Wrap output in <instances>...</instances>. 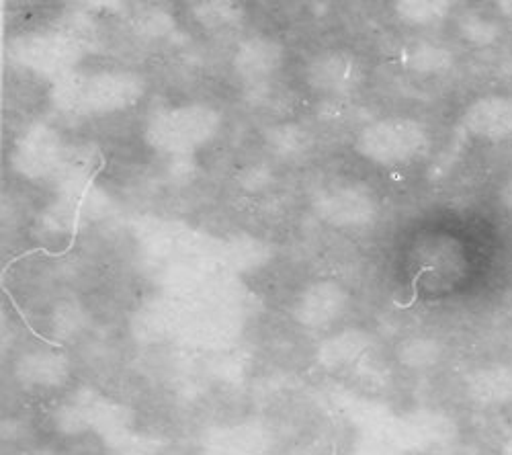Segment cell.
Wrapping results in <instances>:
<instances>
[{
  "label": "cell",
  "instance_id": "cell-1",
  "mask_svg": "<svg viewBox=\"0 0 512 455\" xmlns=\"http://www.w3.org/2000/svg\"><path fill=\"white\" fill-rule=\"evenodd\" d=\"M472 128L478 136L504 142L512 138V95L482 99L472 109Z\"/></svg>",
  "mask_w": 512,
  "mask_h": 455
},
{
  "label": "cell",
  "instance_id": "cell-2",
  "mask_svg": "<svg viewBox=\"0 0 512 455\" xmlns=\"http://www.w3.org/2000/svg\"><path fill=\"white\" fill-rule=\"evenodd\" d=\"M469 390L478 404L486 408L506 406L512 402V365L492 363L480 367L469 382Z\"/></svg>",
  "mask_w": 512,
  "mask_h": 455
},
{
  "label": "cell",
  "instance_id": "cell-3",
  "mask_svg": "<svg viewBox=\"0 0 512 455\" xmlns=\"http://www.w3.org/2000/svg\"><path fill=\"white\" fill-rule=\"evenodd\" d=\"M500 455H512V435L504 439V443L500 445Z\"/></svg>",
  "mask_w": 512,
  "mask_h": 455
},
{
  "label": "cell",
  "instance_id": "cell-4",
  "mask_svg": "<svg viewBox=\"0 0 512 455\" xmlns=\"http://www.w3.org/2000/svg\"><path fill=\"white\" fill-rule=\"evenodd\" d=\"M504 201H506V205L508 208L512 210V181L506 185V189H504Z\"/></svg>",
  "mask_w": 512,
  "mask_h": 455
}]
</instances>
